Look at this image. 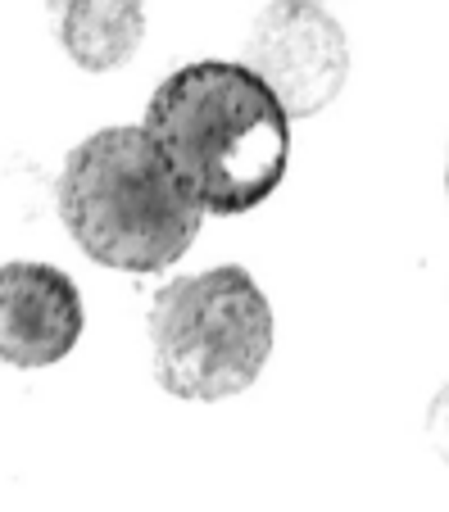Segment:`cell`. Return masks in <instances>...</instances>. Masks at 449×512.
I'll use <instances>...</instances> for the list:
<instances>
[{
    "label": "cell",
    "mask_w": 449,
    "mask_h": 512,
    "mask_svg": "<svg viewBox=\"0 0 449 512\" xmlns=\"http://www.w3.org/2000/svg\"><path fill=\"white\" fill-rule=\"evenodd\" d=\"M245 50H250V68L277 91L291 118L323 114L341 96L345 73H350L341 23L309 0L268 5L250 28Z\"/></svg>",
    "instance_id": "obj_4"
},
{
    "label": "cell",
    "mask_w": 449,
    "mask_h": 512,
    "mask_svg": "<svg viewBox=\"0 0 449 512\" xmlns=\"http://www.w3.org/2000/svg\"><path fill=\"white\" fill-rule=\"evenodd\" d=\"M146 127L205 213H250L282 186L291 114L250 64L200 59L159 82Z\"/></svg>",
    "instance_id": "obj_1"
},
{
    "label": "cell",
    "mask_w": 449,
    "mask_h": 512,
    "mask_svg": "<svg viewBox=\"0 0 449 512\" xmlns=\"http://www.w3.org/2000/svg\"><path fill=\"white\" fill-rule=\"evenodd\" d=\"M445 186H449V177H445Z\"/></svg>",
    "instance_id": "obj_8"
},
{
    "label": "cell",
    "mask_w": 449,
    "mask_h": 512,
    "mask_svg": "<svg viewBox=\"0 0 449 512\" xmlns=\"http://www.w3.org/2000/svg\"><path fill=\"white\" fill-rule=\"evenodd\" d=\"M87 309L78 281L55 263H0V363L19 372L55 368L82 340Z\"/></svg>",
    "instance_id": "obj_5"
},
{
    "label": "cell",
    "mask_w": 449,
    "mask_h": 512,
    "mask_svg": "<svg viewBox=\"0 0 449 512\" xmlns=\"http://www.w3.org/2000/svg\"><path fill=\"white\" fill-rule=\"evenodd\" d=\"M146 41V5L141 0H64L59 10V46L87 73L123 68Z\"/></svg>",
    "instance_id": "obj_6"
},
{
    "label": "cell",
    "mask_w": 449,
    "mask_h": 512,
    "mask_svg": "<svg viewBox=\"0 0 449 512\" xmlns=\"http://www.w3.org/2000/svg\"><path fill=\"white\" fill-rule=\"evenodd\" d=\"M155 381L186 404L250 390L273 354V309L236 263L168 281L150 304Z\"/></svg>",
    "instance_id": "obj_3"
},
{
    "label": "cell",
    "mask_w": 449,
    "mask_h": 512,
    "mask_svg": "<svg viewBox=\"0 0 449 512\" xmlns=\"http://www.w3.org/2000/svg\"><path fill=\"white\" fill-rule=\"evenodd\" d=\"M427 435H431V445H436V454L449 463V386L440 390L436 399H431V413H427Z\"/></svg>",
    "instance_id": "obj_7"
},
{
    "label": "cell",
    "mask_w": 449,
    "mask_h": 512,
    "mask_svg": "<svg viewBox=\"0 0 449 512\" xmlns=\"http://www.w3.org/2000/svg\"><path fill=\"white\" fill-rule=\"evenodd\" d=\"M59 218L91 263L164 272L200 236V200L186 191L146 123L91 132L59 173Z\"/></svg>",
    "instance_id": "obj_2"
}]
</instances>
